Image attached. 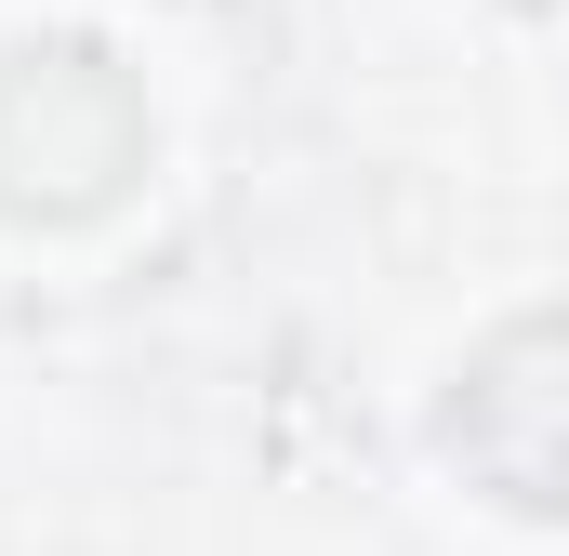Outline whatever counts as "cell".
<instances>
[{
    "instance_id": "obj_1",
    "label": "cell",
    "mask_w": 569,
    "mask_h": 556,
    "mask_svg": "<svg viewBox=\"0 0 569 556\" xmlns=\"http://www.w3.org/2000/svg\"><path fill=\"white\" fill-rule=\"evenodd\" d=\"M146 80L107 40H0V226H107L146 186Z\"/></svg>"
},
{
    "instance_id": "obj_2",
    "label": "cell",
    "mask_w": 569,
    "mask_h": 556,
    "mask_svg": "<svg viewBox=\"0 0 569 556\" xmlns=\"http://www.w3.org/2000/svg\"><path fill=\"white\" fill-rule=\"evenodd\" d=\"M437 464L477 504L569 530V305H517L463 345V371L437 398Z\"/></svg>"
},
{
    "instance_id": "obj_3",
    "label": "cell",
    "mask_w": 569,
    "mask_h": 556,
    "mask_svg": "<svg viewBox=\"0 0 569 556\" xmlns=\"http://www.w3.org/2000/svg\"><path fill=\"white\" fill-rule=\"evenodd\" d=\"M503 13H557V0H503Z\"/></svg>"
}]
</instances>
